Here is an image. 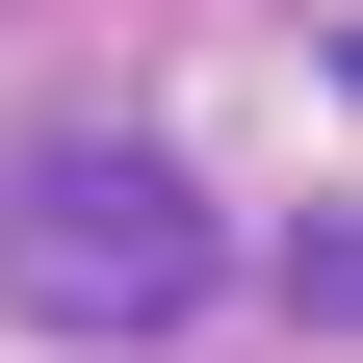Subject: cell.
Returning <instances> with one entry per match:
<instances>
[{"label": "cell", "instance_id": "1", "mask_svg": "<svg viewBox=\"0 0 363 363\" xmlns=\"http://www.w3.org/2000/svg\"><path fill=\"white\" fill-rule=\"evenodd\" d=\"M208 286V182L182 156H26L0 182V311L26 337H156Z\"/></svg>", "mask_w": 363, "mask_h": 363}]
</instances>
